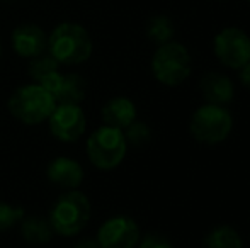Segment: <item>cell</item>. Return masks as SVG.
Returning <instances> with one entry per match:
<instances>
[{"mask_svg":"<svg viewBox=\"0 0 250 248\" xmlns=\"http://www.w3.org/2000/svg\"><path fill=\"white\" fill-rule=\"evenodd\" d=\"M92 38L83 26L62 22L48 36V55L60 65H80L92 57Z\"/></svg>","mask_w":250,"mask_h":248,"instance_id":"cell-1","label":"cell"},{"mask_svg":"<svg viewBox=\"0 0 250 248\" xmlns=\"http://www.w3.org/2000/svg\"><path fill=\"white\" fill-rule=\"evenodd\" d=\"M150 66L153 78L158 83L165 87H179L191 76L192 57L184 44L172 39L157 46Z\"/></svg>","mask_w":250,"mask_h":248,"instance_id":"cell-2","label":"cell"},{"mask_svg":"<svg viewBox=\"0 0 250 248\" xmlns=\"http://www.w3.org/2000/svg\"><path fill=\"white\" fill-rule=\"evenodd\" d=\"M92 216V204L83 192L70 191L60 195L50 212L53 233L60 236H75L89 225Z\"/></svg>","mask_w":250,"mask_h":248,"instance_id":"cell-3","label":"cell"},{"mask_svg":"<svg viewBox=\"0 0 250 248\" xmlns=\"http://www.w3.org/2000/svg\"><path fill=\"white\" fill-rule=\"evenodd\" d=\"M233 131V117L225 106L201 104L189 121V133L201 145L214 146L227 141Z\"/></svg>","mask_w":250,"mask_h":248,"instance_id":"cell-4","label":"cell"},{"mask_svg":"<svg viewBox=\"0 0 250 248\" xmlns=\"http://www.w3.org/2000/svg\"><path fill=\"white\" fill-rule=\"evenodd\" d=\"M7 107H9V113L22 124L36 126L48 121V117L55 111L56 102L51 92H48L44 87L29 83V85L19 87L10 95Z\"/></svg>","mask_w":250,"mask_h":248,"instance_id":"cell-5","label":"cell"},{"mask_svg":"<svg viewBox=\"0 0 250 248\" xmlns=\"http://www.w3.org/2000/svg\"><path fill=\"white\" fill-rule=\"evenodd\" d=\"M128 152L125 133L111 126L97 128L87 139V156L99 170H112L125 160Z\"/></svg>","mask_w":250,"mask_h":248,"instance_id":"cell-6","label":"cell"},{"mask_svg":"<svg viewBox=\"0 0 250 248\" xmlns=\"http://www.w3.org/2000/svg\"><path fill=\"white\" fill-rule=\"evenodd\" d=\"M216 60L230 70H238L250 61V36L237 26H227L213 39Z\"/></svg>","mask_w":250,"mask_h":248,"instance_id":"cell-7","label":"cell"},{"mask_svg":"<svg viewBox=\"0 0 250 248\" xmlns=\"http://www.w3.org/2000/svg\"><path fill=\"white\" fill-rule=\"evenodd\" d=\"M142 238L138 223L129 216H112L97 229L99 248H136Z\"/></svg>","mask_w":250,"mask_h":248,"instance_id":"cell-8","label":"cell"},{"mask_svg":"<svg viewBox=\"0 0 250 248\" xmlns=\"http://www.w3.org/2000/svg\"><path fill=\"white\" fill-rule=\"evenodd\" d=\"M50 131L63 143H73L82 138L87 128L85 113L77 104H56L55 111L48 117Z\"/></svg>","mask_w":250,"mask_h":248,"instance_id":"cell-9","label":"cell"},{"mask_svg":"<svg viewBox=\"0 0 250 248\" xmlns=\"http://www.w3.org/2000/svg\"><path fill=\"white\" fill-rule=\"evenodd\" d=\"M10 44L21 58L33 60L48 50V36L36 24H21L12 31Z\"/></svg>","mask_w":250,"mask_h":248,"instance_id":"cell-10","label":"cell"},{"mask_svg":"<svg viewBox=\"0 0 250 248\" xmlns=\"http://www.w3.org/2000/svg\"><path fill=\"white\" fill-rule=\"evenodd\" d=\"M199 94L208 104L225 106L233 102L235 99V83L228 75L216 70L206 72L199 78Z\"/></svg>","mask_w":250,"mask_h":248,"instance_id":"cell-11","label":"cell"},{"mask_svg":"<svg viewBox=\"0 0 250 248\" xmlns=\"http://www.w3.org/2000/svg\"><path fill=\"white\" fill-rule=\"evenodd\" d=\"M46 90L51 92L56 104L80 106V102L85 99V80L77 73H60Z\"/></svg>","mask_w":250,"mask_h":248,"instance_id":"cell-12","label":"cell"},{"mask_svg":"<svg viewBox=\"0 0 250 248\" xmlns=\"http://www.w3.org/2000/svg\"><path fill=\"white\" fill-rule=\"evenodd\" d=\"M46 175L51 184L63 189H77L83 182V169L79 162L66 156H58L51 160L46 169Z\"/></svg>","mask_w":250,"mask_h":248,"instance_id":"cell-13","label":"cell"},{"mask_svg":"<svg viewBox=\"0 0 250 248\" xmlns=\"http://www.w3.org/2000/svg\"><path fill=\"white\" fill-rule=\"evenodd\" d=\"M101 117L105 126L125 131L133 121H136V106L129 97H112L104 104Z\"/></svg>","mask_w":250,"mask_h":248,"instance_id":"cell-14","label":"cell"},{"mask_svg":"<svg viewBox=\"0 0 250 248\" xmlns=\"http://www.w3.org/2000/svg\"><path fill=\"white\" fill-rule=\"evenodd\" d=\"M203 248H244V240L231 225H218L204 236Z\"/></svg>","mask_w":250,"mask_h":248,"instance_id":"cell-15","label":"cell"},{"mask_svg":"<svg viewBox=\"0 0 250 248\" xmlns=\"http://www.w3.org/2000/svg\"><path fill=\"white\" fill-rule=\"evenodd\" d=\"M29 75L38 85L48 87L53 83V80L60 75V63L51 57V55H40L33 58L29 63Z\"/></svg>","mask_w":250,"mask_h":248,"instance_id":"cell-16","label":"cell"},{"mask_svg":"<svg viewBox=\"0 0 250 248\" xmlns=\"http://www.w3.org/2000/svg\"><path fill=\"white\" fill-rule=\"evenodd\" d=\"M145 31H146L148 39L151 43L157 44V46L168 43V41H172L175 36L174 20L168 16H165V14H157V16L150 17V20L146 22Z\"/></svg>","mask_w":250,"mask_h":248,"instance_id":"cell-17","label":"cell"},{"mask_svg":"<svg viewBox=\"0 0 250 248\" xmlns=\"http://www.w3.org/2000/svg\"><path fill=\"white\" fill-rule=\"evenodd\" d=\"M22 236L29 243H46L51 240L53 228L48 219H43L40 216H31V218L22 219Z\"/></svg>","mask_w":250,"mask_h":248,"instance_id":"cell-18","label":"cell"},{"mask_svg":"<svg viewBox=\"0 0 250 248\" xmlns=\"http://www.w3.org/2000/svg\"><path fill=\"white\" fill-rule=\"evenodd\" d=\"M123 133H125L126 143L131 146H145L151 139L150 126L143 121H133Z\"/></svg>","mask_w":250,"mask_h":248,"instance_id":"cell-19","label":"cell"},{"mask_svg":"<svg viewBox=\"0 0 250 248\" xmlns=\"http://www.w3.org/2000/svg\"><path fill=\"white\" fill-rule=\"evenodd\" d=\"M24 219V209L0 201V231L10 229Z\"/></svg>","mask_w":250,"mask_h":248,"instance_id":"cell-20","label":"cell"},{"mask_svg":"<svg viewBox=\"0 0 250 248\" xmlns=\"http://www.w3.org/2000/svg\"><path fill=\"white\" fill-rule=\"evenodd\" d=\"M136 248H174V245L167 236L158 235V233H150V235L140 238Z\"/></svg>","mask_w":250,"mask_h":248,"instance_id":"cell-21","label":"cell"},{"mask_svg":"<svg viewBox=\"0 0 250 248\" xmlns=\"http://www.w3.org/2000/svg\"><path fill=\"white\" fill-rule=\"evenodd\" d=\"M238 80L247 90H250V61L245 63L242 68H238Z\"/></svg>","mask_w":250,"mask_h":248,"instance_id":"cell-22","label":"cell"},{"mask_svg":"<svg viewBox=\"0 0 250 248\" xmlns=\"http://www.w3.org/2000/svg\"><path fill=\"white\" fill-rule=\"evenodd\" d=\"M73 248H99V243L92 238H83L80 242H77V245Z\"/></svg>","mask_w":250,"mask_h":248,"instance_id":"cell-23","label":"cell"},{"mask_svg":"<svg viewBox=\"0 0 250 248\" xmlns=\"http://www.w3.org/2000/svg\"><path fill=\"white\" fill-rule=\"evenodd\" d=\"M247 2H249V3H250V0H247Z\"/></svg>","mask_w":250,"mask_h":248,"instance_id":"cell-24","label":"cell"}]
</instances>
